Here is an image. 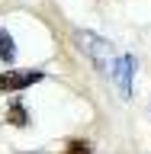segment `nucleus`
<instances>
[{"label": "nucleus", "instance_id": "f257e3e1", "mask_svg": "<svg viewBox=\"0 0 151 154\" xmlns=\"http://www.w3.org/2000/svg\"><path fill=\"white\" fill-rule=\"evenodd\" d=\"M74 42H77V48H80V51H84V55L90 58V61H93L103 74L113 77L116 61H113V45H109L106 38L93 35V32H74Z\"/></svg>", "mask_w": 151, "mask_h": 154}, {"label": "nucleus", "instance_id": "f03ea898", "mask_svg": "<svg viewBox=\"0 0 151 154\" xmlns=\"http://www.w3.org/2000/svg\"><path fill=\"white\" fill-rule=\"evenodd\" d=\"M42 71H3L0 74V90H26V87H32V84H39L42 80Z\"/></svg>", "mask_w": 151, "mask_h": 154}, {"label": "nucleus", "instance_id": "7ed1b4c3", "mask_svg": "<svg viewBox=\"0 0 151 154\" xmlns=\"http://www.w3.org/2000/svg\"><path fill=\"white\" fill-rule=\"evenodd\" d=\"M132 74H135V58H132V55H122V58H116L113 80L119 84V93H122V96H129V93H132Z\"/></svg>", "mask_w": 151, "mask_h": 154}, {"label": "nucleus", "instance_id": "20e7f679", "mask_svg": "<svg viewBox=\"0 0 151 154\" xmlns=\"http://www.w3.org/2000/svg\"><path fill=\"white\" fill-rule=\"evenodd\" d=\"M7 122L16 125V128H26L29 125V112H26V106L19 103V100H13V103L7 106Z\"/></svg>", "mask_w": 151, "mask_h": 154}, {"label": "nucleus", "instance_id": "39448f33", "mask_svg": "<svg viewBox=\"0 0 151 154\" xmlns=\"http://www.w3.org/2000/svg\"><path fill=\"white\" fill-rule=\"evenodd\" d=\"M0 58H3V61H13V58H16V48H13V38L7 35V32H3V29H0Z\"/></svg>", "mask_w": 151, "mask_h": 154}, {"label": "nucleus", "instance_id": "423d86ee", "mask_svg": "<svg viewBox=\"0 0 151 154\" xmlns=\"http://www.w3.org/2000/svg\"><path fill=\"white\" fill-rule=\"evenodd\" d=\"M64 154H93V151H90V144H87V141L77 138V141H71V144L64 148Z\"/></svg>", "mask_w": 151, "mask_h": 154}]
</instances>
